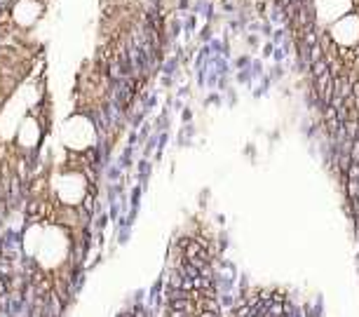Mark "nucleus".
<instances>
[{"label": "nucleus", "instance_id": "20e7f679", "mask_svg": "<svg viewBox=\"0 0 359 317\" xmlns=\"http://www.w3.org/2000/svg\"><path fill=\"white\" fill-rule=\"evenodd\" d=\"M190 242H193V235H183V238H179L176 240V247H179V249L183 251L188 247V244H190Z\"/></svg>", "mask_w": 359, "mask_h": 317}, {"label": "nucleus", "instance_id": "f03ea898", "mask_svg": "<svg viewBox=\"0 0 359 317\" xmlns=\"http://www.w3.org/2000/svg\"><path fill=\"white\" fill-rule=\"evenodd\" d=\"M272 301H275V303H284V301H287L284 289H272Z\"/></svg>", "mask_w": 359, "mask_h": 317}, {"label": "nucleus", "instance_id": "1a4fd4ad", "mask_svg": "<svg viewBox=\"0 0 359 317\" xmlns=\"http://www.w3.org/2000/svg\"><path fill=\"white\" fill-rule=\"evenodd\" d=\"M0 259H2V254H0Z\"/></svg>", "mask_w": 359, "mask_h": 317}, {"label": "nucleus", "instance_id": "f257e3e1", "mask_svg": "<svg viewBox=\"0 0 359 317\" xmlns=\"http://www.w3.org/2000/svg\"><path fill=\"white\" fill-rule=\"evenodd\" d=\"M268 315L284 317V303H275V301H270V305H268Z\"/></svg>", "mask_w": 359, "mask_h": 317}, {"label": "nucleus", "instance_id": "423d86ee", "mask_svg": "<svg viewBox=\"0 0 359 317\" xmlns=\"http://www.w3.org/2000/svg\"><path fill=\"white\" fill-rule=\"evenodd\" d=\"M183 317H195V315H183Z\"/></svg>", "mask_w": 359, "mask_h": 317}, {"label": "nucleus", "instance_id": "7ed1b4c3", "mask_svg": "<svg viewBox=\"0 0 359 317\" xmlns=\"http://www.w3.org/2000/svg\"><path fill=\"white\" fill-rule=\"evenodd\" d=\"M350 160L359 165V141H352V148H350Z\"/></svg>", "mask_w": 359, "mask_h": 317}, {"label": "nucleus", "instance_id": "0eeeda50", "mask_svg": "<svg viewBox=\"0 0 359 317\" xmlns=\"http://www.w3.org/2000/svg\"><path fill=\"white\" fill-rule=\"evenodd\" d=\"M2 278H5V275H2V273H0V280H2Z\"/></svg>", "mask_w": 359, "mask_h": 317}, {"label": "nucleus", "instance_id": "6e6552de", "mask_svg": "<svg viewBox=\"0 0 359 317\" xmlns=\"http://www.w3.org/2000/svg\"><path fill=\"white\" fill-rule=\"evenodd\" d=\"M266 317H272V315H266Z\"/></svg>", "mask_w": 359, "mask_h": 317}, {"label": "nucleus", "instance_id": "39448f33", "mask_svg": "<svg viewBox=\"0 0 359 317\" xmlns=\"http://www.w3.org/2000/svg\"><path fill=\"white\" fill-rule=\"evenodd\" d=\"M167 317H183L181 310H172V308H167Z\"/></svg>", "mask_w": 359, "mask_h": 317}]
</instances>
